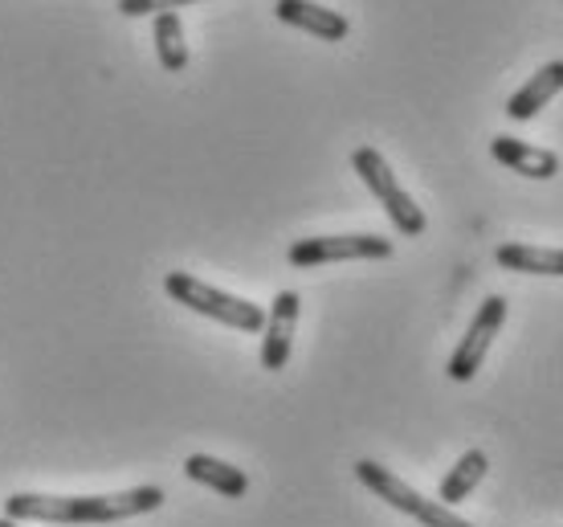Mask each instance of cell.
Returning <instances> with one entry per match:
<instances>
[{"mask_svg":"<svg viewBox=\"0 0 563 527\" xmlns=\"http://www.w3.org/2000/svg\"><path fill=\"white\" fill-rule=\"evenodd\" d=\"M164 507L159 486H131L119 495H33L16 491L4 499V519L13 524H119Z\"/></svg>","mask_w":563,"mask_h":527,"instance_id":"cell-1","label":"cell"},{"mask_svg":"<svg viewBox=\"0 0 563 527\" xmlns=\"http://www.w3.org/2000/svg\"><path fill=\"white\" fill-rule=\"evenodd\" d=\"M164 290H168L172 299L188 307V311L197 315H209L217 323H225V328H238V331H262L266 328V311L250 299H238V295H229V290H217V286L200 283L192 274L184 271H172L164 278Z\"/></svg>","mask_w":563,"mask_h":527,"instance_id":"cell-2","label":"cell"},{"mask_svg":"<svg viewBox=\"0 0 563 527\" xmlns=\"http://www.w3.org/2000/svg\"><path fill=\"white\" fill-rule=\"evenodd\" d=\"M352 168L360 172V180L372 188V197L384 205V213L393 217V226L405 233V238H421L424 233V213L421 205L400 188L396 172L388 168V160L376 152V147H355L352 152Z\"/></svg>","mask_w":563,"mask_h":527,"instance_id":"cell-3","label":"cell"},{"mask_svg":"<svg viewBox=\"0 0 563 527\" xmlns=\"http://www.w3.org/2000/svg\"><path fill=\"white\" fill-rule=\"evenodd\" d=\"M355 479H360L376 499H384L388 507H396V512L412 515V519H421L424 527H474V524H465L457 512H450L445 503H433V499H424V495H417L409 483H400L388 466L372 462V458L355 462Z\"/></svg>","mask_w":563,"mask_h":527,"instance_id":"cell-4","label":"cell"},{"mask_svg":"<svg viewBox=\"0 0 563 527\" xmlns=\"http://www.w3.org/2000/svg\"><path fill=\"white\" fill-rule=\"evenodd\" d=\"M290 266L310 271L327 262H360V257H393V242L376 233H339V238H302L286 250Z\"/></svg>","mask_w":563,"mask_h":527,"instance_id":"cell-5","label":"cell"},{"mask_svg":"<svg viewBox=\"0 0 563 527\" xmlns=\"http://www.w3.org/2000/svg\"><path fill=\"white\" fill-rule=\"evenodd\" d=\"M503 319H507V299H503V295H490V299L478 307L474 323H470V331H465V340L457 343V352L450 356L453 381H474V372L482 369V360H486V352H490L494 336L503 331Z\"/></svg>","mask_w":563,"mask_h":527,"instance_id":"cell-6","label":"cell"},{"mask_svg":"<svg viewBox=\"0 0 563 527\" xmlns=\"http://www.w3.org/2000/svg\"><path fill=\"white\" fill-rule=\"evenodd\" d=\"M298 311H302V299L295 290H278V299L266 315V336H262V369L282 372L286 360H290V343H295V323Z\"/></svg>","mask_w":563,"mask_h":527,"instance_id":"cell-7","label":"cell"},{"mask_svg":"<svg viewBox=\"0 0 563 527\" xmlns=\"http://www.w3.org/2000/svg\"><path fill=\"white\" fill-rule=\"evenodd\" d=\"M274 13L278 21L295 29H307L314 37H323V42H343L352 25H347V17L335 13V9H323V4H314V0H278L274 4Z\"/></svg>","mask_w":563,"mask_h":527,"instance_id":"cell-8","label":"cell"},{"mask_svg":"<svg viewBox=\"0 0 563 527\" xmlns=\"http://www.w3.org/2000/svg\"><path fill=\"white\" fill-rule=\"evenodd\" d=\"M490 152L498 164H507L510 172L519 176H531V180H551L560 172V156L548 152V147H536V143H522L515 135H494Z\"/></svg>","mask_w":563,"mask_h":527,"instance_id":"cell-9","label":"cell"},{"mask_svg":"<svg viewBox=\"0 0 563 527\" xmlns=\"http://www.w3.org/2000/svg\"><path fill=\"white\" fill-rule=\"evenodd\" d=\"M560 90H563V62H548L536 78H527V83L510 95L507 114L515 119V123H522V119H536V114L543 111L555 95H560Z\"/></svg>","mask_w":563,"mask_h":527,"instance_id":"cell-10","label":"cell"},{"mask_svg":"<svg viewBox=\"0 0 563 527\" xmlns=\"http://www.w3.org/2000/svg\"><path fill=\"white\" fill-rule=\"evenodd\" d=\"M184 474L200 486H212V491L225 495V499H241V495L250 491V479H245L238 466H229V462H221V458H212V454H188Z\"/></svg>","mask_w":563,"mask_h":527,"instance_id":"cell-11","label":"cell"},{"mask_svg":"<svg viewBox=\"0 0 563 527\" xmlns=\"http://www.w3.org/2000/svg\"><path fill=\"white\" fill-rule=\"evenodd\" d=\"M494 262L503 271H519V274H560L563 278V250H548V245H498Z\"/></svg>","mask_w":563,"mask_h":527,"instance_id":"cell-12","label":"cell"},{"mask_svg":"<svg viewBox=\"0 0 563 527\" xmlns=\"http://www.w3.org/2000/svg\"><path fill=\"white\" fill-rule=\"evenodd\" d=\"M155 54L159 66L172 74H180L188 66V42H184V21L180 13H155Z\"/></svg>","mask_w":563,"mask_h":527,"instance_id":"cell-13","label":"cell"},{"mask_svg":"<svg viewBox=\"0 0 563 527\" xmlns=\"http://www.w3.org/2000/svg\"><path fill=\"white\" fill-rule=\"evenodd\" d=\"M482 474H486V454L482 450H470V454L457 458V466L445 474V483H441V503L450 507V503H462L470 499V491L482 483Z\"/></svg>","mask_w":563,"mask_h":527,"instance_id":"cell-14","label":"cell"},{"mask_svg":"<svg viewBox=\"0 0 563 527\" xmlns=\"http://www.w3.org/2000/svg\"><path fill=\"white\" fill-rule=\"evenodd\" d=\"M180 4H192V0H119V13L123 17H147V13H172Z\"/></svg>","mask_w":563,"mask_h":527,"instance_id":"cell-15","label":"cell"},{"mask_svg":"<svg viewBox=\"0 0 563 527\" xmlns=\"http://www.w3.org/2000/svg\"><path fill=\"white\" fill-rule=\"evenodd\" d=\"M0 527H16V524H13V519H0Z\"/></svg>","mask_w":563,"mask_h":527,"instance_id":"cell-16","label":"cell"}]
</instances>
